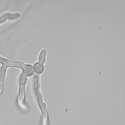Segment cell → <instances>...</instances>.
<instances>
[{"mask_svg": "<svg viewBox=\"0 0 125 125\" xmlns=\"http://www.w3.org/2000/svg\"><path fill=\"white\" fill-rule=\"evenodd\" d=\"M33 68L34 71L37 74L42 73L44 70V65L39 62H37L34 64Z\"/></svg>", "mask_w": 125, "mask_h": 125, "instance_id": "obj_3", "label": "cell"}, {"mask_svg": "<svg viewBox=\"0 0 125 125\" xmlns=\"http://www.w3.org/2000/svg\"><path fill=\"white\" fill-rule=\"evenodd\" d=\"M47 54V51L46 49H43L41 51L39 56V62L43 65L44 64Z\"/></svg>", "mask_w": 125, "mask_h": 125, "instance_id": "obj_4", "label": "cell"}, {"mask_svg": "<svg viewBox=\"0 0 125 125\" xmlns=\"http://www.w3.org/2000/svg\"><path fill=\"white\" fill-rule=\"evenodd\" d=\"M6 18V17L4 16L0 18V24L2 22L5 20Z\"/></svg>", "mask_w": 125, "mask_h": 125, "instance_id": "obj_5", "label": "cell"}, {"mask_svg": "<svg viewBox=\"0 0 125 125\" xmlns=\"http://www.w3.org/2000/svg\"><path fill=\"white\" fill-rule=\"evenodd\" d=\"M27 78L24 73L21 75L20 79V86L18 101L19 103L21 104L23 102L25 98V88L27 83Z\"/></svg>", "mask_w": 125, "mask_h": 125, "instance_id": "obj_1", "label": "cell"}, {"mask_svg": "<svg viewBox=\"0 0 125 125\" xmlns=\"http://www.w3.org/2000/svg\"><path fill=\"white\" fill-rule=\"evenodd\" d=\"M7 67L6 65L3 64V65L0 69V94L2 92L3 82Z\"/></svg>", "mask_w": 125, "mask_h": 125, "instance_id": "obj_2", "label": "cell"}]
</instances>
